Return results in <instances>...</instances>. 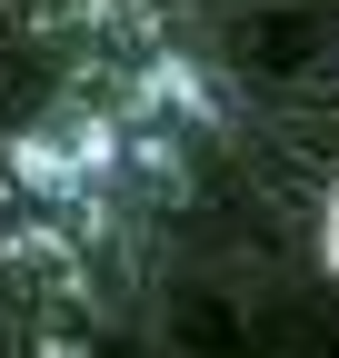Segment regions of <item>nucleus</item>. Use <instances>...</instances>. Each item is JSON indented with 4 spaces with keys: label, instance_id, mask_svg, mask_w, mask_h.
Masks as SVG:
<instances>
[{
    "label": "nucleus",
    "instance_id": "nucleus-1",
    "mask_svg": "<svg viewBox=\"0 0 339 358\" xmlns=\"http://www.w3.org/2000/svg\"><path fill=\"white\" fill-rule=\"evenodd\" d=\"M319 249H329V268H339V189H329V229H319Z\"/></svg>",
    "mask_w": 339,
    "mask_h": 358
}]
</instances>
